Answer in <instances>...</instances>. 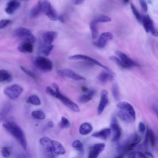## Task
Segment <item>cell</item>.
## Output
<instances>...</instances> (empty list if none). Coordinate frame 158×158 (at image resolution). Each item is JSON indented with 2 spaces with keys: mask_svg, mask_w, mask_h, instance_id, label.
Segmentation results:
<instances>
[{
  "mask_svg": "<svg viewBox=\"0 0 158 158\" xmlns=\"http://www.w3.org/2000/svg\"><path fill=\"white\" fill-rule=\"evenodd\" d=\"M3 126L16 139L24 149H26L27 142L25 134L16 123L13 121H9L4 123Z\"/></svg>",
  "mask_w": 158,
  "mask_h": 158,
  "instance_id": "6da1fadb",
  "label": "cell"
},
{
  "mask_svg": "<svg viewBox=\"0 0 158 158\" xmlns=\"http://www.w3.org/2000/svg\"><path fill=\"white\" fill-rule=\"evenodd\" d=\"M52 85L56 92L54 97L60 100L64 105L73 111L77 112L80 111L79 107L76 104L61 93L56 84L53 83Z\"/></svg>",
  "mask_w": 158,
  "mask_h": 158,
  "instance_id": "7a4b0ae2",
  "label": "cell"
},
{
  "mask_svg": "<svg viewBox=\"0 0 158 158\" xmlns=\"http://www.w3.org/2000/svg\"><path fill=\"white\" fill-rule=\"evenodd\" d=\"M52 141L47 137H43L40 140L46 158H54L56 156L54 152Z\"/></svg>",
  "mask_w": 158,
  "mask_h": 158,
  "instance_id": "3957f363",
  "label": "cell"
},
{
  "mask_svg": "<svg viewBox=\"0 0 158 158\" xmlns=\"http://www.w3.org/2000/svg\"><path fill=\"white\" fill-rule=\"evenodd\" d=\"M35 66L41 71L48 73L51 71L53 69L52 62L46 57L39 56L34 60Z\"/></svg>",
  "mask_w": 158,
  "mask_h": 158,
  "instance_id": "277c9868",
  "label": "cell"
},
{
  "mask_svg": "<svg viewBox=\"0 0 158 158\" xmlns=\"http://www.w3.org/2000/svg\"><path fill=\"white\" fill-rule=\"evenodd\" d=\"M13 36L17 38H20L22 40H27L35 43L36 40L35 36L28 29L20 27L15 29L13 32Z\"/></svg>",
  "mask_w": 158,
  "mask_h": 158,
  "instance_id": "5b68a950",
  "label": "cell"
},
{
  "mask_svg": "<svg viewBox=\"0 0 158 158\" xmlns=\"http://www.w3.org/2000/svg\"><path fill=\"white\" fill-rule=\"evenodd\" d=\"M41 6L42 13L50 19L53 21L58 19V15L57 12L48 1H41Z\"/></svg>",
  "mask_w": 158,
  "mask_h": 158,
  "instance_id": "8992f818",
  "label": "cell"
},
{
  "mask_svg": "<svg viewBox=\"0 0 158 158\" xmlns=\"http://www.w3.org/2000/svg\"><path fill=\"white\" fill-rule=\"evenodd\" d=\"M57 35V32L53 31H47L43 33L40 42V48L41 51L46 47L51 45Z\"/></svg>",
  "mask_w": 158,
  "mask_h": 158,
  "instance_id": "52a82bcc",
  "label": "cell"
},
{
  "mask_svg": "<svg viewBox=\"0 0 158 158\" xmlns=\"http://www.w3.org/2000/svg\"><path fill=\"white\" fill-rule=\"evenodd\" d=\"M23 90V88L17 84H14L6 87L4 90L5 94L11 99L19 97Z\"/></svg>",
  "mask_w": 158,
  "mask_h": 158,
  "instance_id": "ba28073f",
  "label": "cell"
},
{
  "mask_svg": "<svg viewBox=\"0 0 158 158\" xmlns=\"http://www.w3.org/2000/svg\"><path fill=\"white\" fill-rule=\"evenodd\" d=\"M69 58L71 60H84L90 62L106 69L107 72L112 74L111 70L108 67L103 65L97 60L88 56L82 54H77L70 56Z\"/></svg>",
  "mask_w": 158,
  "mask_h": 158,
  "instance_id": "9c48e42d",
  "label": "cell"
},
{
  "mask_svg": "<svg viewBox=\"0 0 158 158\" xmlns=\"http://www.w3.org/2000/svg\"><path fill=\"white\" fill-rule=\"evenodd\" d=\"M144 29L147 32H151L154 36L158 35L157 31L155 27L153 21L148 15L144 16L143 17L142 22Z\"/></svg>",
  "mask_w": 158,
  "mask_h": 158,
  "instance_id": "30bf717a",
  "label": "cell"
},
{
  "mask_svg": "<svg viewBox=\"0 0 158 158\" xmlns=\"http://www.w3.org/2000/svg\"><path fill=\"white\" fill-rule=\"evenodd\" d=\"M57 73L61 77H68L75 80H84L86 79L85 77L69 69H60L58 71Z\"/></svg>",
  "mask_w": 158,
  "mask_h": 158,
  "instance_id": "8fae6325",
  "label": "cell"
},
{
  "mask_svg": "<svg viewBox=\"0 0 158 158\" xmlns=\"http://www.w3.org/2000/svg\"><path fill=\"white\" fill-rule=\"evenodd\" d=\"M111 130L113 133V137L112 140L116 141L118 140L122 135L121 128L115 117L114 116L112 119L110 124Z\"/></svg>",
  "mask_w": 158,
  "mask_h": 158,
  "instance_id": "7c38bea8",
  "label": "cell"
},
{
  "mask_svg": "<svg viewBox=\"0 0 158 158\" xmlns=\"http://www.w3.org/2000/svg\"><path fill=\"white\" fill-rule=\"evenodd\" d=\"M108 92L105 89L102 91L100 94V99L98 107L97 113L98 115L102 114L105 108L109 103Z\"/></svg>",
  "mask_w": 158,
  "mask_h": 158,
  "instance_id": "4fadbf2b",
  "label": "cell"
},
{
  "mask_svg": "<svg viewBox=\"0 0 158 158\" xmlns=\"http://www.w3.org/2000/svg\"><path fill=\"white\" fill-rule=\"evenodd\" d=\"M105 145L103 143L94 144L89 150L88 158H97L99 154L104 150Z\"/></svg>",
  "mask_w": 158,
  "mask_h": 158,
  "instance_id": "5bb4252c",
  "label": "cell"
},
{
  "mask_svg": "<svg viewBox=\"0 0 158 158\" xmlns=\"http://www.w3.org/2000/svg\"><path fill=\"white\" fill-rule=\"evenodd\" d=\"M113 37V35L110 32H103L101 34L98 40L94 43V44L99 48H103L105 46L107 41L111 40Z\"/></svg>",
  "mask_w": 158,
  "mask_h": 158,
  "instance_id": "9a60e30c",
  "label": "cell"
},
{
  "mask_svg": "<svg viewBox=\"0 0 158 158\" xmlns=\"http://www.w3.org/2000/svg\"><path fill=\"white\" fill-rule=\"evenodd\" d=\"M117 107L120 110H123L129 113L135 120V111L134 108L130 104L126 102H121L117 104Z\"/></svg>",
  "mask_w": 158,
  "mask_h": 158,
  "instance_id": "2e32d148",
  "label": "cell"
},
{
  "mask_svg": "<svg viewBox=\"0 0 158 158\" xmlns=\"http://www.w3.org/2000/svg\"><path fill=\"white\" fill-rule=\"evenodd\" d=\"M17 48L19 51L22 53H31L33 49V43L22 40L18 45Z\"/></svg>",
  "mask_w": 158,
  "mask_h": 158,
  "instance_id": "e0dca14e",
  "label": "cell"
},
{
  "mask_svg": "<svg viewBox=\"0 0 158 158\" xmlns=\"http://www.w3.org/2000/svg\"><path fill=\"white\" fill-rule=\"evenodd\" d=\"M115 54L125 64L130 68L132 66H138V64L131 60L125 53L119 51H117L115 52Z\"/></svg>",
  "mask_w": 158,
  "mask_h": 158,
  "instance_id": "ac0fdd59",
  "label": "cell"
},
{
  "mask_svg": "<svg viewBox=\"0 0 158 158\" xmlns=\"http://www.w3.org/2000/svg\"><path fill=\"white\" fill-rule=\"evenodd\" d=\"M156 137L153 131L151 129L148 128L146 131L144 144L146 147L149 142L152 146L153 147L156 143Z\"/></svg>",
  "mask_w": 158,
  "mask_h": 158,
  "instance_id": "d6986e66",
  "label": "cell"
},
{
  "mask_svg": "<svg viewBox=\"0 0 158 158\" xmlns=\"http://www.w3.org/2000/svg\"><path fill=\"white\" fill-rule=\"evenodd\" d=\"M20 2L18 1H9L7 3L5 11L8 14H12L20 7Z\"/></svg>",
  "mask_w": 158,
  "mask_h": 158,
  "instance_id": "ffe728a7",
  "label": "cell"
},
{
  "mask_svg": "<svg viewBox=\"0 0 158 158\" xmlns=\"http://www.w3.org/2000/svg\"><path fill=\"white\" fill-rule=\"evenodd\" d=\"M42 13L41 1L40 0L31 9L30 17L31 19H35L38 18Z\"/></svg>",
  "mask_w": 158,
  "mask_h": 158,
  "instance_id": "44dd1931",
  "label": "cell"
},
{
  "mask_svg": "<svg viewBox=\"0 0 158 158\" xmlns=\"http://www.w3.org/2000/svg\"><path fill=\"white\" fill-rule=\"evenodd\" d=\"M111 130L110 128H104L101 131L93 133L92 136L102 140H106L111 134Z\"/></svg>",
  "mask_w": 158,
  "mask_h": 158,
  "instance_id": "7402d4cb",
  "label": "cell"
},
{
  "mask_svg": "<svg viewBox=\"0 0 158 158\" xmlns=\"http://www.w3.org/2000/svg\"><path fill=\"white\" fill-rule=\"evenodd\" d=\"M114 77L112 74L108 72L102 71L98 77V80L102 84H105L108 81L113 80Z\"/></svg>",
  "mask_w": 158,
  "mask_h": 158,
  "instance_id": "603a6c76",
  "label": "cell"
},
{
  "mask_svg": "<svg viewBox=\"0 0 158 158\" xmlns=\"http://www.w3.org/2000/svg\"><path fill=\"white\" fill-rule=\"evenodd\" d=\"M117 114L120 119L126 122L131 123L135 120L130 114L123 110H120L118 112Z\"/></svg>",
  "mask_w": 158,
  "mask_h": 158,
  "instance_id": "cb8c5ba5",
  "label": "cell"
},
{
  "mask_svg": "<svg viewBox=\"0 0 158 158\" xmlns=\"http://www.w3.org/2000/svg\"><path fill=\"white\" fill-rule=\"evenodd\" d=\"M95 93V91L93 89H89L86 94L80 96L78 99L79 103H85L91 100Z\"/></svg>",
  "mask_w": 158,
  "mask_h": 158,
  "instance_id": "d4e9b609",
  "label": "cell"
},
{
  "mask_svg": "<svg viewBox=\"0 0 158 158\" xmlns=\"http://www.w3.org/2000/svg\"><path fill=\"white\" fill-rule=\"evenodd\" d=\"M93 127L91 124L87 122L82 124L80 126L79 131L80 134L86 135L90 133L93 130Z\"/></svg>",
  "mask_w": 158,
  "mask_h": 158,
  "instance_id": "484cf974",
  "label": "cell"
},
{
  "mask_svg": "<svg viewBox=\"0 0 158 158\" xmlns=\"http://www.w3.org/2000/svg\"><path fill=\"white\" fill-rule=\"evenodd\" d=\"M97 23L92 20L90 24L92 36L94 40L96 39L98 35V31L97 27Z\"/></svg>",
  "mask_w": 158,
  "mask_h": 158,
  "instance_id": "4316f807",
  "label": "cell"
},
{
  "mask_svg": "<svg viewBox=\"0 0 158 158\" xmlns=\"http://www.w3.org/2000/svg\"><path fill=\"white\" fill-rule=\"evenodd\" d=\"M109 59L122 68L124 69L130 68L129 66L125 64L119 58L115 56H110L109 57Z\"/></svg>",
  "mask_w": 158,
  "mask_h": 158,
  "instance_id": "83f0119b",
  "label": "cell"
},
{
  "mask_svg": "<svg viewBox=\"0 0 158 158\" xmlns=\"http://www.w3.org/2000/svg\"><path fill=\"white\" fill-rule=\"evenodd\" d=\"M11 77V75L7 71L0 70V82L10 81Z\"/></svg>",
  "mask_w": 158,
  "mask_h": 158,
  "instance_id": "f1b7e54d",
  "label": "cell"
},
{
  "mask_svg": "<svg viewBox=\"0 0 158 158\" xmlns=\"http://www.w3.org/2000/svg\"><path fill=\"white\" fill-rule=\"evenodd\" d=\"M11 108L10 105H8L4 107L0 111V122L2 121L9 113Z\"/></svg>",
  "mask_w": 158,
  "mask_h": 158,
  "instance_id": "f546056e",
  "label": "cell"
},
{
  "mask_svg": "<svg viewBox=\"0 0 158 158\" xmlns=\"http://www.w3.org/2000/svg\"><path fill=\"white\" fill-rule=\"evenodd\" d=\"M93 20L98 24L100 23L110 22L111 20V19L106 15H99L96 16Z\"/></svg>",
  "mask_w": 158,
  "mask_h": 158,
  "instance_id": "4dcf8cb0",
  "label": "cell"
},
{
  "mask_svg": "<svg viewBox=\"0 0 158 158\" xmlns=\"http://www.w3.org/2000/svg\"><path fill=\"white\" fill-rule=\"evenodd\" d=\"M130 6L132 12L137 20L139 22L142 23L143 17L133 3H131Z\"/></svg>",
  "mask_w": 158,
  "mask_h": 158,
  "instance_id": "1f68e13d",
  "label": "cell"
},
{
  "mask_svg": "<svg viewBox=\"0 0 158 158\" xmlns=\"http://www.w3.org/2000/svg\"><path fill=\"white\" fill-rule=\"evenodd\" d=\"M28 101L29 103L34 105L39 106L41 104L40 99L37 96L35 95L30 96L28 98Z\"/></svg>",
  "mask_w": 158,
  "mask_h": 158,
  "instance_id": "d6a6232c",
  "label": "cell"
},
{
  "mask_svg": "<svg viewBox=\"0 0 158 158\" xmlns=\"http://www.w3.org/2000/svg\"><path fill=\"white\" fill-rule=\"evenodd\" d=\"M111 91L114 99L116 101H118L119 99V94L118 86L117 84H115L113 85Z\"/></svg>",
  "mask_w": 158,
  "mask_h": 158,
  "instance_id": "836d02e7",
  "label": "cell"
},
{
  "mask_svg": "<svg viewBox=\"0 0 158 158\" xmlns=\"http://www.w3.org/2000/svg\"><path fill=\"white\" fill-rule=\"evenodd\" d=\"M127 158H146L144 155L139 151H134L130 153Z\"/></svg>",
  "mask_w": 158,
  "mask_h": 158,
  "instance_id": "e575fe53",
  "label": "cell"
},
{
  "mask_svg": "<svg viewBox=\"0 0 158 158\" xmlns=\"http://www.w3.org/2000/svg\"><path fill=\"white\" fill-rule=\"evenodd\" d=\"M31 115L34 118L39 119H44L45 117L43 112L41 110L34 111L32 112Z\"/></svg>",
  "mask_w": 158,
  "mask_h": 158,
  "instance_id": "d590c367",
  "label": "cell"
},
{
  "mask_svg": "<svg viewBox=\"0 0 158 158\" xmlns=\"http://www.w3.org/2000/svg\"><path fill=\"white\" fill-rule=\"evenodd\" d=\"M73 147L78 150L83 152V147L82 143L80 141L77 139L73 142L72 144Z\"/></svg>",
  "mask_w": 158,
  "mask_h": 158,
  "instance_id": "8d00e7d4",
  "label": "cell"
},
{
  "mask_svg": "<svg viewBox=\"0 0 158 158\" xmlns=\"http://www.w3.org/2000/svg\"><path fill=\"white\" fill-rule=\"evenodd\" d=\"M60 125L62 128H66L70 126V123L67 118L63 116L61 118Z\"/></svg>",
  "mask_w": 158,
  "mask_h": 158,
  "instance_id": "74e56055",
  "label": "cell"
},
{
  "mask_svg": "<svg viewBox=\"0 0 158 158\" xmlns=\"http://www.w3.org/2000/svg\"><path fill=\"white\" fill-rule=\"evenodd\" d=\"M10 151L9 148L7 147H3L1 149L2 154L4 157L9 158L10 155Z\"/></svg>",
  "mask_w": 158,
  "mask_h": 158,
  "instance_id": "f35d334b",
  "label": "cell"
},
{
  "mask_svg": "<svg viewBox=\"0 0 158 158\" xmlns=\"http://www.w3.org/2000/svg\"><path fill=\"white\" fill-rule=\"evenodd\" d=\"M54 45L51 44L45 47L41 51L42 53L45 56H48L51 53Z\"/></svg>",
  "mask_w": 158,
  "mask_h": 158,
  "instance_id": "ab89813d",
  "label": "cell"
},
{
  "mask_svg": "<svg viewBox=\"0 0 158 158\" xmlns=\"http://www.w3.org/2000/svg\"><path fill=\"white\" fill-rule=\"evenodd\" d=\"M21 69L27 75L34 78H35L36 76L35 74L32 71L27 69L23 66H20Z\"/></svg>",
  "mask_w": 158,
  "mask_h": 158,
  "instance_id": "60d3db41",
  "label": "cell"
},
{
  "mask_svg": "<svg viewBox=\"0 0 158 158\" xmlns=\"http://www.w3.org/2000/svg\"><path fill=\"white\" fill-rule=\"evenodd\" d=\"M46 92L48 94L54 97L56 94V91L51 87L48 86L46 89Z\"/></svg>",
  "mask_w": 158,
  "mask_h": 158,
  "instance_id": "b9f144b4",
  "label": "cell"
},
{
  "mask_svg": "<svg viewBox=\"0 0 158 158\" xmlns=\"http://www.w3.org/2000/svg\"><path fill=\"white\" fill-rule=\"evenodd\" d=\"M11 22L9 19H2L0 21V29L4 28L9 24Z\"/></svg>",
  "mask_w": 158,
  "mask_h": 158,
  "instance_id": "7bdbcfd3",
  "label": "cell"
},
{
  "mask_svg": "<svg viewBox=\"0 0 158 158\" xmlns=\"http://www.w3.org/2000/svg\"><path fill=\"white\" fill-rule=\"evenodd\" d=\"M139 2L142 10L144 12H147L148 10V6L146 2L144 0H140Z\"/></svg>",
  "mask_w": 158,
  "mask_h": 158,
  "instance_id": "ee69618b",
  "label": "cell"
},
{
  "mask_svg": "<svg viewBox=\"0 0 158 158\" xmlns=\"http://www.w3.org/2000/svg\"><path fill=\"white\" fill-rule=\"evenodd\" d=\"M31 155L27 153H21L16 156V158H30Z\"/></svg>",
  "mask_w": 158,
  "mask_h": 158,
  "instance_id": "f6af8a7d",
  "label": "cell"
},
{
  "mask_svg": "<svg viewBox=\"0 0 158 158\" xmlns=\"http://www.w3.org/2000/svg\"><path fill=\"white\" fill-rule=\"evenodd\" d=\"M139 129L140 132L144 133L146 130V127L144 124L142 122H140L139 124Z\"/></svg>",
  "mask_w": 158,
  "mask_h": 158,
  "instance_id": "bcb514c9",
  "label": "cell"
},
{
  "mask_svg": "<svg viewBox=\"0 0 158 158\" xmlns=\"http://www.w3.org/2000/svg\"><path fill=\"white\" fill-rule=\"evenodd\" d=\"M84 0H74L73 1V3L75 5H80L82 4L84 2Z\"/></svg>",
  "mask_w": 158,
  "mask_h": 158,
  "instance_id": "7dc6e473",
  "label": "cell"
},
{
  "mask_svg": "<svg viewBox=\"0 0 158 158\" xmlns=\"http://www.w3.org/2000/svg\"><path fill=\"white\" fill-rule=\"evenodd\" d=\"M58 19L62 23H64L65 22L64 18L62 15H60L58 16Z\"/></svg>",
  "mask_w": 158,
  "mask_h": 158,
  "instance_id": "c3c4849f",
  "label": "cell"
},
{
  "mask_svg": "<svg viewBox=\"0 0 158 158\" xmlns=\"http://www.w3.org/2000/svg\"><path fill=\"white\" fill-rule=\"evenodd\" d=\"M152 109L153 111L157 115L158 109L157 106L155 104L153 105L152 106Z\"/></svg>",
  "mask_w": 158,
  "mask_h": 158,
  "instance_id": "681fc988",
  "label": "cell"
},
{
  "mask_svg": "<svg viewBox=\"0 0 158 158\" xmlns=\"http://www.w3.org/2000/svg\"><path fill=\"white\" fill-rule=\"evenodd\" d=\"M81 89L83 92L86 93L88 92L89 90L88 88L84 86H82Z\"/></svg>",
  "mask_w": 158,
  "mask_h": 158,
  "instance_id": "f907efd6",
  "label": "cell"
},
{
  "mask_svg": "<svg viewBox=\"0 0 158 158\" xmlns=\"http://www.w3.org/2000/svg\"><path fill=\"white\" fill-rule=\"evenodd\" d=\"M47 125L48 127H53V123L52 121L48 122Z\"/></svg>",
  "mask_w": 158,
  "mask_h": 158,
  "instance_id": "816d5d0a",
  "label": "cell"
},
{
  "mask_svg": "<svg viewBox=\"0 0 158 158\" xmlns=\"http://www.w3.org/2000/svg\"><path fill=\"white\" fill-rule=\"evenodd\" d=\"M123 155L122 154H120L118 156L115 157V158H123Z\"/></svg>",
  "mask_w": 158,
  "mask_h": 158,
  "instance_id": "f5cc1de1",
  "label": "cell"
},
{
  "mask_svg": "<svg viewBox=\"0 0 158 158\" xmlns=\"http://www.w3.org/2000/svg\"><path fill=\"white\" fill-rule=\"evenodd\" d=\"M123 3L125 4H127L129 2V1H128V0H124V1H123Z\"/></svg>",
  "mask_w": 158,
  "mask_h": 158,
  "instance_id": "db71d44e",
  "label": "cell"
}]
</instances>
